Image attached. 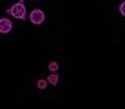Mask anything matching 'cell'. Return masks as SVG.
Masks as SVG:
<instances>
[{
  "mask_svg": "<svg viewBox=\"0 0 125 109\" xmlns=\"http://www.w3.org/2000/svg\"><path fill=\"white\" fill-rule=\"evenodd\" d=\"M7 15H13L15 18H18V20H25V18H27V11H25L24 0H18L16 4H13L9 9H7Z\"/></svg>",
  "mask_w": 125,
  "mask_h": 109,
  "instance_id": "cell-1",
  "label": "cell"
},
{
  "mask_svg": "<svg viewBox=\"0 0 125 109\" xmlns=\"http://www.w3.org/2000/svg\"><path fill=\"white\" fill-rule=\"evenodd\" d=\"M29 20H31V24H34V25H40V24H44V20H45V13L42 9H33L29 13Z\"/></svg>",
  "mask_w": 125,
  "mask_h": 109,
  "instance_id": "cell-2",
  "label": "cell"
},
{
  "mask_svg": "<svg viewBox=\"0 0 125 109\" xmlns=\"http://www.w3.org/2000/svg\"><path fill=\"white\" fill-rule=\"evenodd\" d=\"M11 29H13V24L9 18H0V33L7 35V33H11Z\"/></svg>",
  "mask_w": 125,
  "mask_h": 109,
  "instance_id": "cell-3",
  "label": "cell"
},
{
  "mask_svg": "<svg viewBox=\"0 0 125 109\" xmlns=\"http://www.w3.org/2000/svg\"><path fill=\"white\" fill-rule=\"evenodd\" d=\"M58 80H60V78H58L56 73H51V75L47 76V82H49V84H53V85H56V84H58Z\"/></svg>",
  "mask_w": 125,
  "mask_h": 109,
  "instance_id": "cell-4",
  "label": "cell"
},
{
  "mask_svg": "<svg viewBox=\"0 0 125 109\" xmlns=\"http://www.w3.org/2000/svg\"><path fill=\"white\" fill-rule=\"evenodd\" d=\"M47 85H49V82H47V78H40V80L36 82V87H38V89H45Z\"/></svg>",
  "mask_w": 125,
  "mask_h": 109,
  "instance_id": "cell-5",
  "label": "cell"
},
{
  "mask_svg": "<svg viewBox=\"0 0 125 109\" xmlns=\"http://www.w3.org/2000/svg\"><path fill=\"white\" fill-rule=\"evenodd\" d=\"M58 67H60L58 62H51V64H49V71H51V73H56V71H58Z\"/></svg>",
  "mask_w": 125,
  "mask_h": 109,
  "instance_id": "cell-6",
  "label": "cell"
},
{
  "mask_svg": "<svg viewBox=\"0 0 125 109\" xmlns=\"http://www.w3.org/2000/svg\"><path fill=\"white\" fill-rule=\"evenodd\" d=\"M118 9H120V15H122V16H125V0H123L122 4H120V7H118Z\"/></svg>",
  "mask_w": 125,
  "mask_h": 109,
  "instance_id": "cell-7",
  "label": "cell"
}]
</instances>
